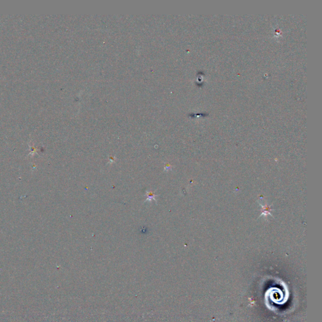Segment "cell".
<instances>
[{"label":"cell","instance_id":"cell-1","mask_svg":"<svg viewBox=\"0 0 322 322\" xmlns=\"http://www.w3.org/2000/svg\"><path fill=\"white\" fill-rule=\"evenodd\" d=\"M30 149H31V151H30V154H29L28 155L30 156V157H33L35 154H37V151L38 149H35L34 147H30Z\"/></svg>","mask_w":322,"mask_h":322}]
</instances>
